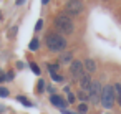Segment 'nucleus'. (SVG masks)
I'll return each mask as SVG.
<instances>
[{
  "mask_svg": "<svg viewBox=\"0 0 121 114\" xmlns=\"http://www.w3.org/2000/svg\"><path fill=\"white\" fill-rule=\"evenodd\" d=\"M116 101V94H114V86H103V93H101V104L104 109H111L113 104Z\"/></svg>",
  "mask_w": 121,
  "mask_h": 114,
  "instance_id": "nucleus-3",
  "label": "nucleus"
},
{
  "mask_svg": "<svg viewBox=\"0 0 121 114\" xmlns=\"http://www.w3.org/2000/svg\"><path fill=\"white\" fill-rule=\"evenodd\" d=\"M30 68H32V71H33L35 74H40V68H38L35 63H30Z\"/></svg>",
  "mask_w": 121,
  "mask_h": 114,
  "instance_id": "nucleus-17",
  "label": "nucleus"
},
{
  "mask_svg": "<svg viewBox=\"0 0 121 114\" xmlns=\"http://www.w3.org/2000/svg\"><path fill=\"white\" fill-rule=\"evenodd\" d=\"M0 20H2V13H0Z\"/></svg>",
  "mask_w": 121,
  "mask_h": 114,
  "instance_id": "nucleus-28",
  "label": "nucleus"
},
{
  "mask_svg": "<svg viewBox=\"0 0 121 114\" xmlns=\"http://www.w3.org/2000/svg\"><path fill=\"white\" fill-rule=\"evenodd\" d=\"M47 46L52 51H63L66 48V40L58 33H50L47 37Z\"/></svg>",
  "mask_w": 121,
  "mask_h": 114,
  "instance_id": "nucleus-2",
  "label": "nucleus"
},
{
  "mask_svg": "<svg viewBox=\"0 0 121 114\" xmlns=\"http://www.w3.org/2000/svg\"><path fill=\"white\" fill-rule=\"evenodd\" d=\"M50 101H52L53 106H56V107H60V109H65L66 104H68V101H65V99H63L61 96H58V94H52V96H50Z\"/></svg>",
  "mask_w": 121,
  "mask_h": 114,
  "instance_id": "nucleus-8",
  "label": "nucleus"
},
{
  "mask_svg": "<svg viewBox=\"0 0 121 114\" xmlns=\"http://www.w3.org/2000/svg\"><path fill=\"white\" fill-rule=\"evenodd\" d=\"M55 27H56V30H58L60 33H63V35H71L73 30H75V25H73L71 18H70L68 15H63V13L55 18Z\"/></svg>",
  "mask_w": 121,
  "mask_h": 114,
  "instance_id": "nucleus-1",
  "label": "nucleus"
},
{
  "mask_svg": "<svg viewBox=\"0 0 121 114\" xmlns=\"http://www.w3.org/2000/svg\"><path fill=\"white\" fill-rule=\"evenodd\" d=\"M60 61H61V63H70V61H73V55H71L70 51H66V53H63V55L60 56Z\"/></svg>",
  "mask_w": 121,
  "mask_h": 114,
  "instance_id": "nucleus-10",
  "label": "nucleus"
},
{
  "mask_svg": "<svg viewBox=\"0 0 121 114\" xmlns=\"http://www.w3.org/2000/svg\"><path fill=\"white\" fill-rule=\"evenodd\" d=\"M68 102H75V94H71V93H68V99H66Z\"/></svg>",
  "mask_w": 121,
  "mask_h": 114,
  "instance_id": "nucleus-21",
  "label": "nucleus"
},
{
  "mask_svg": "<svg viewBox=\"0 0 121 114\" xmlns=\"http://www.w3.org/2000/svg\"><path fill=\"white\" fill-rule=\"evenodd\" d=\"M61 112H63V114H75V112H70V111H66V109H61Z\"/></svg>",
  "mask_w": 121,
  "mask_h": 114,
  "instance_id": "nucleus-25",
  "label": "nucleus"
},
{
  "mask_svg": "<svg viewBox=\"0 0 121 114\" xmlns=\"http://www.w3.org/2000/svg\"><path fill=\"white\" fill-rule=\"evenodd\" d=\"M42 4H48V0H42Z\"/></svg>",
  "mask_w": 121,
  "mask_h": 114,
  "instance_id": "nucleus-27",
  "label": "nucleus"
},
{
  "mask_svg": "<svg viewBox=\"0 0 121 114\" xmlns=\"http://www.w3.org/2000/svg\"><path fill=\"white\" fill-rule=\"evenodd\" d=\"M83 66H85V69H86L88 73H95V71H96V63H95L91 58L85 60V61H83Z\"/></svg>",
  "mask_w": 121,
  "mask_h": 114,
  "instance_id": "nucleus-9",
  "label": "nucleus"
},
{
  "mask_svg": "<svg viewBox=\"0 0 121 114\" xmlns=\"http://www.w3.org/2000/svg\"><path fill=\"white\" fill-rule=\"evenodd\" d=\"M17 99H18V101H20V102H22V104H25V106H28V107H30V106H32V102H30V101H28V99H27V98H23V96H18V98H17Z\"/></svg>",
  "mask_w": 121,
  "mask_h": 114,
  "instance_id": "nucleus-14",
  "label": "nucleus"
},
{
  "mask_svg": "<svg viewBox=\"0 0 121 114\" xmlns=\"http://www.w3.org/2000/svg\"><path fill=\"white\" fill-rule=\"evenodd\" d=\"M86 111H88V106H86L85 102H81V104L78 106V112H81V114H85Z\"/></svg>",
  "mask_w": 121,
  "mask_h": 114,
  "instance_id": "nucleus-15",
  "label": "nucleus"
},
{
  "mask_svg": "<svg viewBox=\"0 0 121 114\" xmlns=\"http://www.w3.org/2000/svg\"><path fill=\"white\" fill-rule=\"evenodd\" d=\"M37 89H38V93H42V91L45 89V81H43V79L38 81V88H37Z\"/></svg>",
  "mask_w": 121,
  "mask_h": 114,
  "instance_id": "nucleus-19",
  "label": "nucleus"
},
{
  "mask_svg": "<svg viewBox=\"0 0 121 114\" xmlns=\"http://www.w3.org/2000/svg\"><path fill=\"white\" fill-rule=\"evenodd\" d=\"M7 96H9V89L0 86V98H7Z\"/></svg>",
  "mask_w": 121,
  "mask_h": 114,
  "instance_id": "nucleus-16",
  "label": "nucleus"
},
{
  "mask_svg": "<svg viewBox=\"0 0 121 114\" xmlns=\"http://www.w3.org/2000/svg\"><path fill=\"white\" fill-rule=\"evenodd\" d=\"M48 71L53 74V73H56L58 71V65H48Z\"/></svg>",
  "mask_w": 121,
  "mask_h": 114,
  "instance_id": "nucleus-18",
  "label": "nucleus"
},
{
  "mask_svg": "<svg viewBox=\"0 0 121 114\" xmlns=\"http://www.w3.org/2000/svg\"><path fill=\"white\" fill-rule=\"evenodd\" d=\"M4 79H7V76H5V74H4V73H2V71H0V83H2V81H4Z\"/></svg>",
  "mask_w": 121,
  "mask_h": 114,
  "instance_id": "nucleus-23",
  "label": "nucleus"
},
{
  "mask_svg": "<svg viewBox=\"0 0 121 114\" xmlns=\"http://www.w3.org/2000/svg\"><path fill=\"white\" fill-rule=\"evenodd\" d=\"M65 10L70 15H78V13L83 12V4L80 2V0H68L66 5H65Z\"/></svg>",
  "mask_w": 121,
  "mask_h": 114,
  "instance_id": "nucleus-5",
  "label": "nucleus"
},
{
  "mask_svg": "<svg viewBox=\"0 0 121 114\" xmlns=\"http://www.w3.org/2000/svg\"><path fill=\"white\" fill-rule=\"evenodd\" d=\"M23 2H25V0H17V5H22Z\"/></svg>",
  "mask_w": 121,
  "mask_h": 114,
  "instance_id": "nucleus-26",
  "label": "nucleus"
},
{
  "mask_svg": "<svg viewBox=\"0 0 121 114\" xmlns=\"http://www.w3.org/2000/svg\"><path fill=\"white\" fill-rule=\"evenodd\" d=\"M101 93H103L101 84H99L98 81H93V83H91V88H90V91H88V94H90V101H91L93 104L101 102Z\"/></svg>",
  "mask_w": 121,
  "mask_h": 114,
  "instance_id": "nucleus-4",
  "label": "nucleus"
},
{
  "mask_svg": "<svg viewBox=\"0 0 121 114\" xmlns=\"http://www.w3.org/2000/svg\"><path fill=\"white\" fill-rule=\"evenodd\" d=\"M42 25H43V23H42V20H38V22H37V27H35V28H37V30H40V28H42Z\"/></svg>",
  "mask_w": 121,
  "mask_h": 114,
  "instance_id": "nucleus-22",
  "label": "nucleus"
},
{
  "mask_svg": "<svg viewBox=\"0 0 121 114\" xmlns=\"http://www.w3.org/2000/svg\"><path fill=\"white\" fill-rule=\"evenodd\" d=\"M114 94H116V99H118V102L121 106V83L114 84Z\"/></svg>",
  "mask_w": 121,
  "mask_h": 114,
  "instance_id": "nucleus-11",
  "label": "nucleus"
},
{
  "mask_svg": "<svg viewBox=\"0 0 121 114\" xmlns=\"http://www.w3.org/2000/svg\"><path fill=\"white\" fill-rule=\"evenodd\" d=\"M78 81H80V88H81V91H86V93H88V91H90V88H91V83H93V81H91V78H90V74H86V73H85Z\"/></svg>",
  "mask_w": 121,
  "mask_h": 114,
  "instance_id": "nucleus-7",
  "label": "nucleus"
},
{
  "mask_svg": "<svg viewBox=\"0 0 121 114\" xmlns=\"http://www.w3.org/2000/svg\"><path fill=\"white\" fill-rule=\"evenodd\" d=\"M85 66H83V63L81 61H78V60H73L71 61V65H70V73H71V76L75 78V79H80L83 74H85Z\"/></svg>",
  "mask_w": 121,
  "mask_h": 114,
  "instance_id": "nucleus-6",
  "label": "nucleus"
},
{
  "mask_svg": "<svg viewBox=\"0 0 121 114\" xmlns=\"http://www.w3.org/2000/svg\"><path fill=\"white\" fill-rule=\"evenodd\" d=\"M52 78H53V81H63V76H60L58 73H53Z\"/></svg>",
  "mask_w": 121,
  "mask_h": 114,
  "instance_id": "nucleus-20",
  "label": "nucleus"
},
{
  "mask_svg": "<svg viewBox=\"0 0 121 114\" xmlns=\"http://www.w3.org/2000/svg\"><path fill=\"white\" fill-rule=\"evenodd\" d=\"M78 98H80L81 101H90V94H88L86 91H80V93H78Z\"/></svg>",
  "mask_w": 121,
  "mask_h": 114,
  "instance_id": "nucleus-13",
  "label": "nucleus"
},
{
  "mask_svg": "<svg viewBox=\"0 0 121 114\" xmlns=\"http://www.w3.org/2000/svg\"><path fill=\"white\" fill-rule=\"evenodd\" d=\"M7 79H13V73H9L7 74Z\"/></svg>",
  "mask_w": 121,
  "mask_h": 114,
  "instance_id": "nucleus-24",
  "label": "nucleus"
},
{
  "mask_svg": "<svg viewBox=\"0 0 121 114\" xmlns=\"http://www.w3.org/2000/svg\"><path fill=\"white\" fill-rule=\"evenodd\" d=\"M38 46H40V43H38V40H37V38H33V40L30 41V45H28V48H30L32 51H37V50H38Z\"/></svg>",
  "mask_w": 121,
  "mask_h": 114,
  "instance_id": "nucleus-12",
  "label": "nucleus"
}]
</instances>
